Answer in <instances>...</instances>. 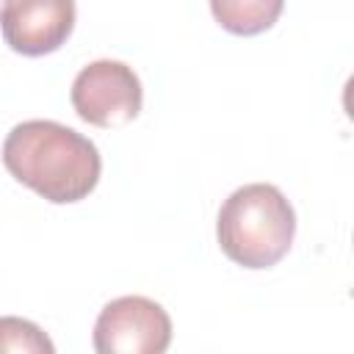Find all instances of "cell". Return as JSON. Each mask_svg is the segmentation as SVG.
Returning a JSON list of instances; mask_svg holds the SVG:
<instances>
[{
  "mask_svg": "<svg viewBox=\"0 0 354 354\" xmlns=\"http://www.w3.org/2000/svg\"><path fill=\"white\" fill-rule=\"evenodd\" d=\"M296 213L285 194L271 183L235 188L216 218L221 252L243 268H271L293 246Z\"/></svg>",
  "mask_w": 354,
  "mask_h": 354,
  "instance_id": "cell-2",
  "label": "cell"
},
{
  "mask_svg": "<svg viewBox=\"0 0 354 354\" xmlns=\"http://www.w3.org/2000/svg\"><path fill=\"white\" fill-rule=\"evenodd\" d=\"M285 0H210L213 19L232 36H257L279 19Z\"/></svg>",
  "mask_w": 354,
  "mask_h": 354,
  "instance_id": "cell-6",
  "label": "cell"
},
{
  "mask_svg": "<svg viewBox=\"0 0 354 354\" xmlns=\"http://www.w3.org/2000/svg\"><path fill=\"white\" fill-rule=\"evenodd\" d=\"M53 351L55 346L41 326H36L28 318L0 315V354H53Z\"/></svg>",
  "mask_w": 354,
  "mask_h": 354,
  "instance_id": "cell-7",
  "label": "cell"
},
{
  "mask_svg": "<svg viewBox=\"0 0 354 354\" xmlns=\"http://www.w3.org/2000/svg\"><path fill=\"white\" fill-rule=\"evenodd\" d=\"M75 0H6L0 33L6 44L28 58L55 53L75 30Z\"/></svg>",
  "mask_w": 354,
  "mask_h": 354,
  "instance_id": "cell-5",
  "label": "cell"
},
{
  "mask_svg": "<svg viewBox=\"0 0 354 354\" xmlns=\"http://www.w3.org/2000/svg\"><path fill=\"white\" fill-rule=\"evenodd\" d=\"M91 340L97 354H163L171 318L147 296H119L100 310Z\"/></svg>",
  "mask_w": 354,
  "mask_h": 354,
  "instance_id": "cell-4",
  "label": "cell"
},
{
  "mask_svg": "<svg viewBox=\"0 0 354 354\" xmlns=\"http://www.w3.org/2000/svg\"><path fill=\"white\" fill-rule=\"evenodd\" d=\"M8 174L53 205L86 199L102 171V158L83 133L53 122L28 119L11 127L3 141Z\"/></svg>",
  "mask_w": 354,
  "mask_h": 354,
  "instance_id": "cell-1",
  "label": "cell"
},
{
  "mask_svg": "<svg viewBox=\"0 0 354 354\" xmlns=\"http://www.w3.org/2000/svg\"><path fill=\"white\" fill-rule=\"evenodd\" d=\"M69 100L83 122L113 130L130 124L138 116L144 88L133 66H127L124 61L100 58L86 64L75 75Z\"/></svg>",
  "mask_w": 354,
  "mask_h": 354,
  "instance_id": "cell-3",
  "label": "cell"
}]
</instances>
